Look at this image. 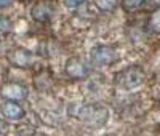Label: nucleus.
Segmentation results:
<instances>
[{
  "mask_svg": "<svg viewBox=\"0 0 160 136\" xmlns=\"http://www.w3.org/2000/svg\"><path fill=\"white\" fill-rule=\"evenodd\" d=\"M90 59L95 66H109L117 59V53L109 45H99L96 48H93Z\"/></svg>",
  "mask_w": 160,
  "mask_h": 136,
  "instance_id": "2",
  "label": "nucleus"
},
{
  "mask_svg": "<svg viewBox=\"0 0 160 136\" xmlns=\"http://www.w3.org/2000/svg\"><path fill=\"white\" fill-rule=\"evenodd\" d=\"M7 133H8V123L0 118V136H5Z\"/></svg>",
  "mask_w": 160,
  "mask_h": 136,
  "instance_id": "12",
  "label": "nucleus"
},
{
  "mask_svg": "<svg viewBox=\"0 0 160 136\" xmlns=\"http://www.w3.org/2000/svg\"><path fill=\"white\" fill-rule=\"evenodd\" d=\"M90 72L88 64H85L80 58H71L66 63V74L72 78H83Z\"/></svg>",
  "mask_w": 160,
  "mask_h": 136,
  "instance_id": "3",
  "label": "nucleus"
},
{
  "mask_svg": "<svg viewBox=\"0 0 160 136\" xmlns=\"http://www.w3.org/2000/svg\"><path fill=\"white\" fill-rule=\"evenodd\" d=\"M85 2V0H64V3H66V7L68 8H77V7H80Z\"/></svg>",
  "mask_w": 160,
  "mask_h": 136,
  "instance_id": "11",
  "label": "nucleus"
},
{
  "mask_svg": "<svg viewBox=\"0 0 160 136\" xmlns=\"http://www.w3.org/2000/svg\"><path fill=\"white\" fill-rule=\"evenodd\" d=\"M13 3V0H0V8H5V7H10Z\"/></svg>",
  "mask_w": 160,
  "mask_h": 136,
  "instance_id": "13",
  "label": "nucleus"
},
{
  "mask_svg": "<svg viewBox=\"0 0 160 136\" xmlns=\"http://www.w3.org/2000/svg\"><path fill=\"white\" fill-rule=\"evenodd\" d=\"M144 2H146V0H123L122 7H123L125 11H135V10H138L139 7H142Z\"/></svg>",
  "mask_w": 160,
  "mask_h": 136,
  "instance_id": "9",
  "label": "nucleus"
},
{
  "mask_svg": "<svg viewBox=\"0 0 160 136\" xmlns=\"http://www.w3.org/2000/svg\"><path fill=\"white\" fill-rule=\"evenodd\" d=\"M0 111H2V115L8 120H19L24 117V109L16 103V101H5L2 106H0Z\"/></svg>",
  "mask_w": 160,
  "mask_h": 136,
  "instance_id": "6",
  "label": "nucleus"
},
{
  "mask_svg": "<svg viewBox=\"0 0 160 136\" xmlns=\"http://www.w3.org/2000/svg\"><path fill=\"white\" fill-rule=\"evenodd\" d=\"M10 29H11L10 18H7L5 15H0V32L5 34V32H10Z\"/></svg>",
  "mask_w": 160,
  "mask_h": 136,
  "instance_id": "10",
  "label": "nucleus"
},
{
  "mask_svg": "<svg viewBox=\"0 0 160 136\" xmlns=\"http://www.w3.org/2000/svg\"><path fill=\"white\" fill-rule=\"evenodd\" d=\"M0 94L8 101H21L28 96V88L19 83H7L0 88Z\"/></svg>",
  "mask_w": 160,
  "mask_h": 136,
  "instance_id": "4",
  "label": "nucleus"
},
{
  "mask_svg": "<svg viewBox=\"0 0 160 136\" xmlns=\"http://www.w3.org/2000/svg\"><path fill=\"white\" fill-rule=\"evenodd\" d=\"M53 13H55V8L48 2H40V3L34 5V8L31 10V15H32L34 21H37V23L50 21L53 18Z\"/></svg>",
  "mask_w": 160,
  "mask_h": 136,
  "instance_id": "5",
  "label": "nucleus"
},
{
  "mask_svg": "<svg viewBox=\"0 0 160 136\" xmlns=\"http://www.w3.org/2000/svg\"><path fill=\"white\" fill-rule=\"evenodd\" d=\"M146 75L139 66H130L120 71L115 77V85L122 90H133L144 82Z\"/></svg>",
  "mask_w": 160,
  "mask_h": 136,
  "instance_id": "1",
  "label": "nucleus"
},
{
  "mask_svg": "<svg viewBox=\"0 0 160 136\" xmlns=\"http://www.w3.org/2000/svg\"><path fill=\"white\" fill-rule=\"evenodd\" d=\"M95 3L101 11H112L117 7L118 0H95Z\"/></svg>",
  "mask_w": 160,
  "mask_h": 136,
  "instance_id": "8",
  "label": "nucleus"
},
{
  "mask_svg": "<svg viewBox=\"0 0 160 136\" xmlns=\"http://www.w3.org/2000/svg\"><path fill=\"white\" fill-rule=\"evenodd\" d=\"M10 61L13 64H16L19 67H26V66H31L32 63V53L28 50H16L10 54Z\"/></svg>",
  "mask_w": 160,
  "mask_h": 136,
  "instance_id": "7",
  "label": "nucleus"
}]
</instances>
